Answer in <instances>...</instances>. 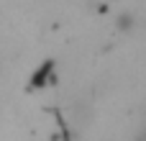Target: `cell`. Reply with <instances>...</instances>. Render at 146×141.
<instances>
[{"label":"cell","mask_w":146,"mask_h":141,"mask_svg":"<svg viewBox=\"0 0 146 141\" xmlns=\"http://www.w3.org/2000/svg\"><path fill=\"white\" fill-rule=\"evenodd\" d=\"M69 113H72V123L77 128H87L92 123V103L90 100H77Z\"/></svg>","instance_id":"obj_1"},{"label":"cell","mask_w":146,"mask_h":141,"mask_svg":"<svg viewBox=\"0 0 146 141\" xmlns=\"http://www.w3.org/2000/svg\"><path fill=\"white\" fill-rule=\"evenodd\" d=\"M115 26H118L121 31H133V26H136L133 13H121V15H118V21H115Z\"/></svg>","instance_id":"obj_2"},{"label":"cell","mask_w":146,"mask_h":141,"mask_svg":"<svg viewBox=\"0 0 146 141\" xmlns=\"http://www.w3.org/2000/svg\"><path fill=\"white\" fill-rule=\"evenodd\" d=\"M0 74H3V62H0Z\"/></svg>","instance_id":"obj_3"}]
</instances>
